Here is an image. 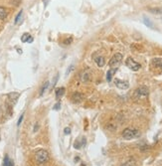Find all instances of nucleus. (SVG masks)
Listing matches in <instances>:
<instances>
[{
  "label": "nucleus",
  "mask_w": 162,
  "mask_h": 166,
  "mask_svg": "<svg viewBox=\"0 0 162 166\" xmlns=\"http://www.w3.org/2000/svg\"><path fill=\"white\" fill-rule=\"evenodd\" d=\"M21 41L22 42H32L33 39L31 38V35H30L29 33H24L23 36L21 37Z\"/></svg>",
  "instance_id": "14"
},
{
  "label": "nucleus",
  "mask_w": 162,
  "mask_h": 166,
  "mask_svg": "<svg viewBox=\"0 0 162 166\" xmlns=\"http://www.w3.org/2000/svg\"><path fill=\"white\" fill-rule=\"evenodd\" d=\"M96 63H97V65L98 67H103L105 66V58L103 57H98V58H96Z\"/></svg>",
  "instance_id": "12"
},
{
  "label": "nucleus",
  "mask_w": 162,
  "mask_h": 166,
  "mask_svg": "<svg viewBox=\"0 0 162 166\" xmlns=\"http://www.w3.org/2000/svg\"><path fill=\"white\" fill-rule=\"evenodd\" d=\"M9 163H10V159H9V157L7 156H5L4 157V161H3V166H9Z\"/></svg>",
  "instance_id": "19"
},
{
  "label": "nucleus",
  "mask_w": 162,
  "mask_h": 166,
  "mask_svg": "<svg viewBox=\"0 0 162 166\" xmlns=\"http://www.w3.org/2000/svg\"><path fill=\"white\" fill-rule=\"evenodd\" d=\"M117 71V69H110L107 73V80L108 82H110L111 79H112V77L115 76V74Z\"/></svg>",
  "instance_id": "11"
},
{
  "label": "nucleus",
  "mask_w": 162,
  "mask_h": 166,
  "mask_svg": "<svg viewBox=\"0 0 162 166\" xmlns=\"http://www.w3.org/2000/svg\"><path fill=\"white\" fill-rule=\"evenodd\" d=\"M23 117H24V114H21V117H20V119H19V120H18V122H17V125H19L21 124V122H22V119H23Z\"/></svg>",
  "instance_id": "22"
},
{
  "label": "nucleus",
  "mask_w": 162,
  "mask_h": 166,
  "mask_svg": "<svg viewBox=\"0 0 162 166\" xmlns=\"http://www.w3.org/2000/svg\"><path fill=\"white\" fill-rule=\"evenodd\" d=\"M7 9L5 8V7H2L0 6V19H5L7 16Z\"/></svg>",
  "instance_id": "16"
},
{
  "label": "nucleus",
  "mask_w": 162,
  "mask_h": 166,
  "mask_svg": "<svg viewBox=\"0 0 162 166\" xmlns=\"http://www.w3.org/2000/svg\"><path fill=\"white\" fill-rule=\"evenodd\" d=\"M60 107H61V102H59L58 104H56V105H54V107H53V109H54L55 110H58V109H60Z\"/></svg>",
  "instance_id": "21"
},
{
  "label": "nucleus",
  "mask_w": 162,
  "mask_h": 166,
  "mask_svg": "<svg viewBox=\"0 0 162 166\" xmlns=\"http://www.w3.org/2000/svg\"><path fill=\"white\" fill-rule=\"evenodd\" d=\"M115 84L118 89H121V90H126V89H128V87H129L128 82L122 81V80H120V79H115Z\"/></svg>",
  "instance_id": "6"
},
{
  "label": "nucleus",
  "mask_w": 162,
  "mask_h": 166,
  "mask_svg": "<svg viewBox=\"0 0 162 166\" xmlns=\"http://www.w3.org/2000/svg\"><path fill=\"white\" fill-rule=\"evenodd\" d=\"M151 67H153L154 69H157L159 71L162 72V59L161 58H155L151 62Z\"/></svg>",
  "instance_id": "7"
},
{
  "label": "nucleus",
  "mask_w": 162,
  "mask_h": 166,
  "mask_svg": "<svg viewBox=\"0 0 162 166\" xmlns=\"http://www.w3.org/2000/svg\"><path fill=\"white\" fill-rule=\"evenodd\" d=\"M120 166H136V161L133 158H130L127 161H125V163H122Z\"/></svg>",
  "instance_id": "15"
},
{
  "label": "nucleus",
  "mask_w": 162,
  "mask_h": 166,
  "mask_svg": "<svg viewBox=\"0 0 162 166\" xmlns=\"http://www.w3.org/2000/svg\"><path fill=\"white\" fill-rule=\"evenodd\" d=\"M20 94L19 93H10V94H8V100H11V102H13V104H15V102H17V100H18Z\"/></svg>",
  "instance_id": "9"
},
{
  "label": "nucleus",
  "mask_w": 162,
  "mask_h": 166,
  "mask_svg": "<svg viewBox=\"0 0 162 166\" xmlns=\"http://www.w3.org/2000/svg\"><path fill=\"white\" fill-rule=\"evenodd\" d=\"M88 80H90V74L86 71L83 72L82 75H81V81H82L83 83H87L88 82Z\"/></svg>",
  "instance_id": "13"
},
{
  "label": "nucleus",
  "mask_w": 162,
  "mask_h": 166,
  "mask_svg": "<svg viewBox=\"0 0 162 166\" xmlns=\"http://www.w3.org/2000/svg\"><path fill=\"white\" fill-rule=\"evenodd\" d=\"M83 95L81 94V93L79 92H76L73 94L72 95V100H73V102H76V104H79V102H81L83 100Z\"/></svg>",
  "instance_id": "8"
},
{
  "label": "nucleus",
  "mask_w": 162,
  "mask_h": 166,
  "mask_svg": "<svg viewBox=\"0 0 162 166\" xmlns=\"http://www.w3.org/2000/svg\"><path fill=\"white\" fill-rule=\"evenodd\" d=\"M58 78H59V76H58V75H57V76L55 77L54 81H53V84H52V85H53V87H54V85H56V83H57V81H58Z\"/></svg>",
  "instance_id": "24"
},
{
  "label": "nucleus",
  "mask_w": 162,
  "mask_h": 166,
  "mask_svg": "<svg viewBox=\"0 0 162 166\" xmlns=\"http://www.w3.org/2000/svg\"><path fill=\"white\" fill-rule=\"evenodd\" d=\"M48 87H49V82H45L44 83V85H42V88H41V90H40V95H43V94L45 93V90H46L48 89Z\"/></svg>",
  "instance_id": "17"
},
{
  "label": "nucleus",
  "mask_w": 162,
  "mask_h": 166,
  "mask_svg": "<svg viewBox=\"0 0 162 166\" xmlns=\"http://www.w3.org/2000/svg\"><path fill=\"white\" fill-rule=\"evenodd\" d=\"M139 135H140V132L137 129H134V128H125L122 131V137L127 140L138 137Z\"/></svg>",
  "instance_id": "2"
},
{
  "label": "nucleus",
  "mask_w": 162,
  "mask_h": 166,
  "mask_svg": "<svg viewBox=\"0 0 162 166\" xmlns=\"http://www.w3.org/2000/svg\"><path fill=\"white\" fill-rule=\"evenodd\" d=\"M121 62H122V55H121L120 53H116L110 59L108 65H110V69H117V68L120 66Z\"/></svg>",
  "instance_id": "3"
},
{
  "label": "nucleus",
  "mask_w": 162,
  "mask_h": 166,
  "mask_svg": "<svg viewBox=\"0 0 162 166\" xmlns=\"http://www.w3.org/2000/svg\"><path fill=\"white\" fill-rule=\"evenodd\" d=\"M143 22L144 24L146 25V26H148L149 28H153V24L150 22V20H149L147 17H143Z\"/></svg>",
  "instance_id": "18"
},
{
  "label": "nucleus",
  "mask_w": 162,
  "mask_h": 166,
  "mask_svg": "<svg viewBox=\"0 0 162 166\" xmlns=\"http://www.w3.org/2000/svg\"><path fill=\"white\" fill-rule=\"evenodd\" d=\"M148 95H149V90L147 87H145V85H141V87H139L138 89H136L134 92V97L137 100L144 99V97H146Z\"/></svg>",
  "instance_id": "4"
},
{
  "label": "nucleus",
  "mask_w": 162,
  "mask_h": 166,
  "mask_svg": "<svg viewBox=\"0 0 162 166\" xmlns=\"http://www.w3.org/2000/svg\"><path fill=\"white\" fill-rule=\"evenodd\" d=\"M22 12H23V11H22V10H21V11H20L19 13H18V15H17V16H16V18H15V24L19 23L20 18H21V16H22Z\"/></svg>",
  "instance_id": "20"
},
{
  "label": "nucleus",
  "mask_w": 162,
  "mask_h": 166,
  "mask_svg": "<svg viewBox=\"0 0 162 166\" xmlns=\"http://www.w3.org/2000/svg\"><path fill=\"white\" fill-rule=\"evenodd\" d=\"M9 166H14V164H13V161H11V160H10V163H9Z\"/></svg>",
  "instance_id": "25"
},
{
  "label": "nucleus",
  "mask_w": 162,
  "mask_h": 166,
  "mask_svg": "<svg viewBox=\"0 0 162 166\" xmlns=\"http://www.w3.org/2000/svg\"><path fill=\"white\" fill-rule=\"evenodd\" d=\"M35 159H36L37 164L39 165L45 164L49 160V153L44 149H39L35 153Z\"/></svg>",
  "instance_id": "1"
},
{
  "label": "nucleus",
  "mask_w": 162,
  "mask_h": 166,
  "mask_svg": "<svg viewBox=\"0 0 162 166\" xmlns=\"http://www.w3.org/2000/svg\"><path fill=\"white\" fill-rule=\"evenodd\" d=\"M125 65H126V67H127V68H129L131 71H134V72L138 71V70L141 68V65L139 64V63L136 62V61H134V60H133L131 57H128L127 59H126Z\"/></svg>",
  "instance_id": "5"
},
{
  "label": "nucleus",
  "mask_w": 162,
  "mask_h": 166,
  "mask_svg": "<svg viewBox=\"0 0 162 166\" xmlns=\"http://www.w3.org/2000/svg\"><path fill=\"white\" fill-rule=\"evenodd\" d=\"M65 88H58L57 90H56V99H57L58 100H59L61 97H63V95H64V94H65Z\"/></svg>",
  "instance_id": "10"
},
{
  "label": "nucleus",
  "mask_w": 162,
  "mask_h": 166,
  "mask_svg": "<svg viewBox=\"0 0 162 166\" xmlns=\"http://www.w3.org/2000/svg\"><path fill=\"white\" fill-rule=\"evenodd\" d=\"M64 131H65V134H70L71 133V129L69 127H66L65 129H64Z\"/></svg>",
  "instance_id": "23"
}]
</instances>
